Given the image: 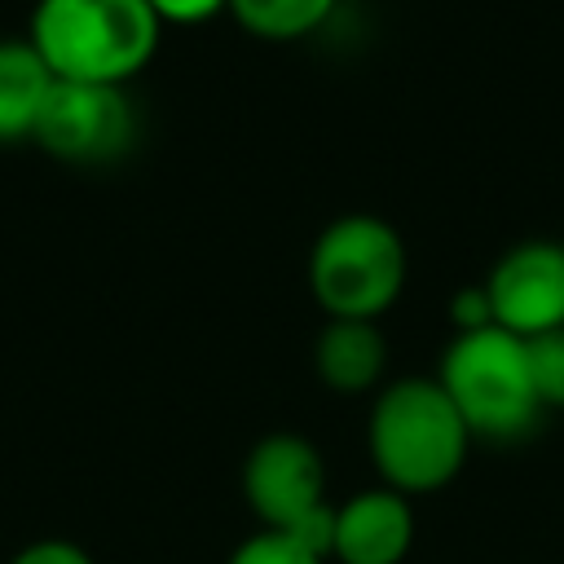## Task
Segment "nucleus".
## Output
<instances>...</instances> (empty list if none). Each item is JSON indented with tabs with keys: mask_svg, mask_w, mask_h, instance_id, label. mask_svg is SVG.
<instances>
[{
	"mask_svg": "<svg viewBox=\"0 0 564 564\" xmlns=\"http://www.w3.org/2000/svg\"><path fill=\"white\" fill-rule=\"evenodd\" d=\"M313 370L330 392H366L388 370V339L379 322L357 317H326V326L313 339Z\"/></svg>",
	"mask_w": 564,
	"mask_h": 564,
	"instance_id": "obj_9",
	"label": "nucleus"
},
{
	"mask_svg": "<svg viewBox=\"0 0 564 564\" xmlns=\"http://www.w3.org/2000/svg\"><path fill=\"white\" fill-rule=\"evenodd\" d=\"M26 40L53 79L132 84L154 62L163 22L145 0H35Z\"/></svg>",
	"mask_w": 564,
	"mask_h": 564,
	"instance_id": "obj_2",
	"label": "nucleus"
},
{
	"mask_svg": "<svg viewBox=\"0 0 564 564\" xmlns=\"http://www.w3.org/2000/svg\"><path fill=\"white\" fill-rule=\"evenodd\" d=\"M529 344V370H533V388L542 397L546 410H564V326L524 339Z\"/></svg>",
	"mask_w": 564,
	"mask_h": 564,
	"instance_id": "obj_13",
	"label": "nucleus"
},
{
	"mask_svg": "<svg viewBox=\"0 0 564 564\" xmlns=\"http://www.w3.org/2000/svg\"><path fill=\"white\" fill-rule=\"evenodd\" d=\"M229 564H326V555H317L308 542H300L295 533H278V529H256L251 538H242L229 555Z\"/></svg>",
	"mask_w": 564,
	"mask_h": 564,
	"instance_id": "obj_12",
	"label": "nucleus"
},
{
	"mask_svg": "<svg viewBox=\"0 0 564 564\" xmlns=\"http://www.w3.org/2000/svg\"><path fill=\"white\" fill-rule=\"evenodd\" d=\"M436 383L463 414L471 441L516 445L538 432L546 405L533 388L529 344L502 326L454 335L441 352Z\"/></svg>",
	"mask_w": 564,
	"mask_h": 564,
	"instance_id": "obj_3",
	"label": "nucleus"
},
{
	"mask_svg": "<svg viewBox=\"0 0 564 564\" xmlns=\"http://www.w3.org/2000/svg\"><path fill=\"white\" fill-rule=\"evenodd\" d=\"M339 0H229V18L269 44H291L322 31L335 18Z\"/></svg>",
	"mask_w": 564,
	"mask_h": 564,
	"instance_id": "obj_11",
	"label": "nucleus"
},
{
	"mask_svg": "<svg viewBox=\"0 0 564 564\" xmlns=\"http://www.w3.org/2000/svg\"><path fill=\"white\" fill-rule=\"evenodd\" d=\"M141 137V110L128 84H70L53 79L31 141L70 167H106L132 154Z\"/></svg>",
	"mask_w": 564,
	"mask_h": 564,
	"instance_id": "obj_6",
	"label": "nucleus"
},
{
	"mask_svg": "<svg viewBox=\"0 0 564 564\" xmlns=\"http://www.w3.org/2000/svg\"><path fill=\"white\" fill-rule=\"evenodd\" d=\"M494 308V326L533 339L564 326V242L524 238L507 247L480 282Z\"/></svg>",
	"mask_w": 564,
	"mask_h": 564,
	"instance_id": "obj_7",
	"label": "nucleus"
},
{
	"mask_svg": "<svg viewBox=\"0 0 564 564\" xmlns=\"http://www.w3.org/2000/svg\"><path fill=\"white\" fill-rule=\"evenodd\" d=\"M366 449L379 485L414 498L445 489L471 449V432L436 379H392L366 419Z\"/></svg>",
	"mask_w": 564,
	"mask_h": 564,
	"instance_id": "obj_1",
	"label": "nucleus"
},
{
	"mask_svg": "<svg viewBox=\"0 0 564 564\" xmlns=\"http://www.w3.org/2000/svg\"><path fill=\"white\" fill-rule=\"evenodd\" d=\"M449 322H454V335L494 326V308H489L485 286H463V291H454V295H449Z\"/></svg>",
	"mask_w": 564,
	"mask_h": 564,
	"instance_id": "obj_16",
	"label": "nucleus"
},
{
	"mask_svg": "<svg viewBox=\"0 0 564 564\" xmlns=\"http://www.w3.org/2000/svg\"><path fill=\"white\" fill-rule=\"evenodd\" d=\"M48 93H53V70L31 48V40L4 35L0 40V145L31 141Z\"/></svg>",
	"mask_w": 564,
	"mask_h": 564,
	"instance_id": "obj_10",
	"label": "nucleus"
},
{
	"mask_svg": "<svg viewBox=\"0 0 564 564\" xmlns=\"http://www.w3.org/2000/svg\"><path fill=\"white\" fill-rule=\"evenodd\" d=\"M163 26H203L216 13H229V0H145Z\"/></svg>",
	"mask_w": 564,
	"mask_h": 564,
	"instance_id": "obj_15",
	"label": "nucleus"
},
{
	"mask_svg": "<svg viewBox=\"0 0 564 564\" xmlns=\"http://www.w3.org/2000/svg\"><path fill=\"white\" fill-rule=\"evenodd\" d=\"M9 564H97L79 542L70 538H35L9 555Z\"/></svg>",
	"mask_w": 564,
	"mask_h": 564,
	"instance_id": "obj_14",
	"label": "nucleus"
},
{
	"mask_svg": "<svg viewBox=\"0 0 564 564\" xmlns=\"http://www.w3.org/2000/svg\"><path fill=\"white\" fill-rule=\"evenodd\" d=\"M242 498L256 511L260 529L295 533L317 555L330 560V520L326 502V463L317 445L300 432H269L242 458Z\"/></svg>",
	"mask_w": 564,
	"mask_h": 564,
	"instance_id": "obj_5",
	"label": "nucleus"
},
{
	"mask_svg": "<svg viewBox=\"0 0 564 564\" xmlns=\"http://www.w3.org/2000/svg\"><path fill=\"white\" fill-rule=\"evenodd\" d=\"M405 242L375 212L335 216L308 247V295L326 317L379 322L405 291Z\"/></svg>",
	"mask_w": 564,
	"mask_h": 564,
	"instance_id": "obj_4",
	"label": "nucleus"
},
{
	"mask_svg": "<svg viewBox=\"0 0 564 564\" xmlns=\"http://www.w3.org/2000/svg\"><path fill=\"white\" fill-rule=\"evenodd\" d=\"M419 520L405 494L375 485L335 507L330 560L335 564H401L414 546Z\"/></svg>",
	"mask_w": 564,
	"mask_h": 564,
	"instance_id": "obj_8",
	"label": "nucleus"
}]
</instances>
